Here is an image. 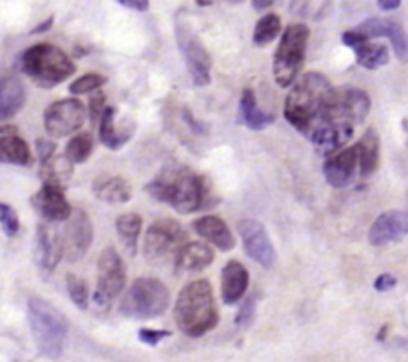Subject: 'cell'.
Wrapping results in <instances>:
<instances>
[{"mask_svg": "<svg viewBox=\"0 0 408 362\" xmlns=\"http://www.w3.org/2000/svg\"><path fill=\"white\" fill-rule=\"evenodd\" d=\"M146 194L159 202H166L181 214H190L200 209H213L216 198H210L208 180L186 166H166L146 187Z\"/></svg>", "mask_w": 408, "mask_h": 362, "instance_id": "6da1fadb", "label": "cell"}, {"mask_svg": "<svg viewBox=\"0 0 408 362\" xmlns=\"http://www.w3.org/2000/svg\"><path fill=\"white\" fill-rule=\"evenodd\" d=\"M174 320L183 334L200 339L218 324V308L208 280H193L178 292L174 302Z\"/></svg>", "mask_w": 408, "mask_h": 362, "instance_id": "7a4b0ae2", "label": "cell"}, {"mask_svg": "<svg viewBox=\"0 0 408 362\" xmlns=\"http://www.w3.org/2000/svg\"><path fill=\"white\" fill-rule=\"evenodd\" d=\"M333 84L321 72H306L299 78L284 100V119L306 136L314 121L321 116L326 100L333 94Z\"/></svg>", "mask_w": 408, "mask_h": 362, "instance_id": "3957f363", "label": "cell"}, {"mask_svg": "<svg viewBox=\"0 0 408 362\" xmlns=\"http://www.w3.org/2000/svg\"><path fill=\"white\" fill-rule=\"evenodd\" d=\"M21 70L41 88H53L76 72V65L54 44H34L21 56Z\"/></svg>", "mask_w": 408, "mask_h": 362, "instance_id": "277c9868", "label": "cell"}, {"mask_svg": "<svg viewBox=\"0 0 408 362\" xmlns=\"http://www.w3.org/2000/svg\"><path fill=\"white\" fill-rule=\"evenodd\" d=\"M28 322L38 351L48 358H58L65 351L68 322L60 310L43 298H28Z\"/></svg>", "mask_w": 408, "mask_h": 362, "instance_id": "5b68a950", "label": "cell"}, {"mask_svg": "<svg viewBox=\"0 0 408 362\" xmlns=\"http://www.w3.org/2000/svg\"><path fill=\"white\" fill-rule=\"evenodd\" d=\"M368 110H370V99L365 90H360V88H334L331 99L324 104L321 116L314 121L311 128L331 126V128L355 131L356 124L365 122V119L368 116Z\"/></svg>", "mask_w": 408, "mask_h": 362, "instance_id": "8992f818", "label": "cell"}, {"mask_svg": "<svg viewBox=\"0 0 408 362\" xmlns=\"http://www.w3.org/2000/svg\"><path fill=\"white\" fill-rule=\"evenodd\" d=\"M168 302L171 295L164 283H161L159 278L142 276L129 286V290L120 300L119 310L127 319L151 320L161 317L168 308Z\"/></svg>", "mask_w": 408, "mask_h": 362, "instance_id": "52a82bcc", "label": "cell"}, {"mask_svg": "<svg viewBox=\"0 0 408 362\" xmlns=\"http://www.w3.org/2000/svg\"><path fill=\"white\" fill-rule=\"evenodd\" d=\"M308 36H311L308 26L301 22L284 28L277 55H274V68H272L279 87H290L299 78V72L304 65V56H306Z\"/></svg>", "mask_w": 408, "mask_h": 362, "instance_id": "ba28073f", "label": "cell"}, {"mask_svg": "<svg viewBox=\"0 0 408 362\" xmlns=\"http://www.w3.org/2000/svg\"><path fill=\"white\" fill-rule=\"evenodd\" d=\"M174 33H176L178 50L183 55L190 77H193V82L196 87H206L210 82L213 56L204 48L198 34L194 33L190 18L186 16V12L183 9L174 14Z\"/></svg>", "mask_w": 408, "mask_h": 362, "instance_id": "9c48e42d", "label": "cell"}, {"mask_svg": "<svg viewBox=\"0 0 408 362\" xmlns=\"http://www.w3.org/2000/svg\"><path fill=\"white\" fill-rule=\"evenodd\" d=\"M186 244V232L184 229L171 219L156 220L146 231L142 242V254L151 264H168L176 260V254Z\"/></svg>", "mask_w": 408, "mask_h": 362, "instance_id": "30bf717a", "label": "cell"}, {"mask_svg": "<svg viewBox=\"0 0 408 362\" xmlns=\"http://www.w3.org/2000/svg\"><path fill=\"white\" fill-rule=\"evenodd\" d=\"M127 286V273H124V263L117 253V248L108 246L102 251L98 258V280L97 292H95V302L104 307L110 300L119 297Z\"/></svg>", "mask_w": 408, "mask_h": 362, "instance_id": "8fae6325", "label": "cell"}, {"mask_svg": "<svg viewBox=\"0 0 408 362\" xmlns=\"http://www.w3.org/2000/svg\"><path fill=\"white\" fill-rule=\"evenodd\" d=\"M86 121L85 104L78 99H65L53 102L44 110V128L53 138H65L80 131Z\"/></svg>", "mask_w": 408, "mask_h": 362, "instance_id": "7c38bea8", "label": "cell"}, {"mask_svg": "<svg viewBox=\"0 0 408 362\" xmlns=\"http://www.w3.org/2000/svg\"><path fill=\"white\" fill-rule=\"evenodd\" d=\"M95 238V229L85 210H73L70 219L66 220L65 231L60 232V242H63V254L68 263L80 260Z\"/></svg>", "mask_w": 408, "mask_h": 362, "instance_id": "4fadbf2b", "label": "cell"}, {"mask_svg": "<svg viewBox=\"0 0 408 362\" xmlns=\"http://www.w3.org/2000/svg\"><path fill=\"white\" fill-rule=\"evenodd\" d=\"M238 234L242 238L247 254L264 268H272L277 264V251L269 238L267 229L258 220L245 219L238 222Z\"/></svg>", "mask_w": 408, "mask_h": 362, "instance_id": "5bb4252c", "label": "cell"}, {"mask_svg": "<svg viewBox=\"0 0 408 362\" xmlns=\"http://www.w3.org/2000/svg\"><path fill=\"white\" fill-rule=\"evenodd\" d=\"M136 131V122L130 116L124 119H117V109L114 106H107L102 119L98 122V136L100 143L104 144L110 150H119L124 144L132 138V134Z\"/></svg>", "mask_w": 408, "mask_h": 362, "instance_id": "9a60e30c", "label": "cell"}, {"mask_svg": "<svg viewBox=\"0 0 408 362\" xmlns=\"http://www.w3.org/2000/svg\"><path fill=\"white\" fill-rule=\"evenodd\" d=\"M408 234V210H388L375 220L368 231V241L375 246L400 241Z\"/></svg>", "mask_w": 408, "mask_h": 362, "instance_id": "2e32d148", "label": "cell"}, {"mask_svg": "<svg viewBox=\"0 0 408 362\" xmlns=\"http://www.w3.org/2000/svg\"><path fill=\"white\" fill-rule=\"evenodd\" d=\"M33 204L38 210V214L50 222H65L73 214V207L66 200L65 190L53 185H44L33 197Z\"/></svg>", "mask_w": 408, "mask_h": 362, "instance_id": "e0dca14e", "label": "cell"}, {"mask_svg": "<svg viewBox=\"0 0 408 362\" xmlns=\"http://www.w3.org/2000/svg\"><path fill=\"white\" fill-rule=\"evenodd\" d=\"M356 166H358V153H356V146L350 148H343L340 153L333 154L326 158L324 163V176H326V182L333 188H344L353 182L356 172Z\"/></svg>", "mask_w": 408, "mask_h": 362, "instance_id": "ac0fdd59", "label": "cell"}, {"mask_svg": "<svg viewBox=\"0 0 408 362\" xmlns=\"http://www.w3.org/2000/svg\"><path fill=\"white\" fill-rule=\"evenodd\" d=\"M193 229L200 238H204L206 242H210V244L216 246L218 251H225L226 253V251H232V248L237 246L235 234L230 232V229H228V224H226L225 220L218 219V216L208 214V216L194 220Z\"/></svg>", "mask_w": 408, "mask_h": 362, "instance_id": "d6986e66", "label": "cell"}, {"mask_svg": "<svg viewBox=\"0 0 408 362\" xmlns=\"http://www.w3.org/2000/svg\"><path fill=\"white\" fill-rule=\"evenodd\" d=\"M248 288V270L247 266L238 260H228L220 275V292L222 302L232 307L240 298L245 297Z\"/></svg>", "mask_w": 408, "mask_h": 362, "instance_id": "ffe728a7", "label": "cell"}, {"mask_svg": "<svg viewBox=\"0 0 408 362\" xmlns=\"http://www.w3.org/2000/svg\"><path fill=\"white\" fill-rule=\"evenodd\" d=\"M36 253H38V264L44 270L53 273L56 264L63 258V242L60 234L48 224H41L36 232Z\"/></svg>", "mask_w": 408, "mask_h": 362, "instance_id": "44dd1931", "label": "cell"}, {"mask_svg": "<svg viewBox=\"0 0 408 362\" xmlns=\"http://www.w3.org/2000/svg\"><path fill=\"white\" fill-rule=\"evenodd\" d=\"M215 263V253L204 242H186L176 254L174 268L183 273H200Z\"/></svg>", "mask_w": 408, "mask_h": 362, "instance_id": "7402d4cb", "label": "cell"}, {"mask_svg": "<svg viewBox=\"0 0 408 362\" xmlns=\"http://www.w3.org/2000/svg\"><path fill=\"white\" fill-rule=\"evenodd\" d=\"M26 102V88L18 78H0V122L9 121Z\"/></svg>", "mask_w": 408, "mask_h": 362, "instance_id": "603a6c76", "label": "cell"}, {"mask_svg": "<svg viewBox=\"0 0 408 362\" xmlns=\"http://www.w3.org/2000/svg\"><path fill=\"white\" fill-rule=\"evenodd\" d=\"M92 192L98 200L108 204H124L132 198V187L122 176H98L92 185Z\"/></svg>", "mask_w": 408, "mask_h": 362, "instance_id": "cb8c5ba5", "label": "cell"}, {"mask_svg": "<svg viewBox=\"0 0 408 362\" xmlns=\"http://www.w3.org/2000/svg\"><path fill=\"white\" fill-rule=\"evenodd\" d=\"M238 121L245 122L250 131H264L269 124L274 122V114L269 112H262L257 106V99H254V92L247 88L240 97V106H238Z\"/></svg>", "mask_w": 408, "mask_h": 362, "instance_id": "d4e9b609", "label": "cell"}, {"mask_svg": "<svg viewBox=\"0 0 408 362\" xmlns=\"http://www.w3.org/2000/svg\"><path fill=\"white\" fill-rule=\"evenodd\" d=\"M356 153H358V168L360 175L370 176L378 168L380 160V141L375 128H368L365 136L360 138V143L356 144Z\"/></svg>", "mask_w": 408, "mask_h": 362, "instance_id": "484cf974", "label": "cell"}, {"mask_svg": "<svg viewBox=\"0 0 408 362\" xmlns=\"http://www.w3.org/2000/svg\"><path fill=\"white\" fill-rule=\"evenodd\" d=\"M0 163L4 165L28 166L33 163V154L28 144L16 134H4L0 136Z\"/></svg>", "mask_w": 408, "mask_h": 362, "instance_id": "4316f807", "label": "cell"}, {"mask_svg": "<svg viewBox=\"0 0 408 362\" xmlns=\"http://www.w3.org/2000/svg\"><path fill=\"white\" fill-rule=\"evenodd\" d=\"M140 231H142V219H140L136 212H127V214H120L119 219H117V232H119L124 248L130 254H136Z\"/></svg>", "mask_w": 408, "mask_h": 362, "instance_id": "83f0119b", "label": "cell"}, {"mask_svg": "<svg viewBox=\"0 0 408 362\" xmlns=\"http://www.w3.org/2000/svg\"><path fill=\"white\" fill-rule=\"evenodd\" d=\"M73 175V165L66 160L65 156H50L46 163L41 165V176H43L44 185H53V187L65 188L66 180Z\"/></svg>", "mask_w": 408, "mask_h": 362, "instance_id": "f1b7e54d", "label": "cell"}, {"mask_svg": "<svg viewBox=\"0 0 408 362\" xmlns=\"http://www.w3.org/2000/svg\"><path fill=\"white\" fill-rule=\"evenodd\" d=\"M353 50H355L358 65L363 66V68H368V70H376L380 66L388 65V58H390L388 48L385 44L365 43L353 48Z\"/></svg>", "mask_w": 408, "mask_h": 362, "instance_id": "f546056e", "label": "cell"}, {"mask_svg": "<svg viewBox=\"0 0 408 362\" xmlns=\"http://www.w3.org/2000/svg\"><path fill=\"white\" fill-rule=\"evenodd\" d=\"M95 148V138L90 132H80L73 136L65 148V158L70 165H82L88 160V156L92 154Z\"/></svg>", "mask_w": 408, "mask_h": 362, "instance_id": "4dcf8cb0", "label": "cell"}, {"mask_svg": "<svg viewBox=\"0 0 408 362\" xmlns=\"http://www.w3.org/2000/svg\"><path fill=\"white\" fill-rule=\"evenodd\" d=\"M282 31V22L277 14H264L260 21L257 22L254 26V34H252V40L258 46H264V44H270Z\"/></svg>", "mask_w": 408, "mask_h": 362, "instance_id": "1f68e13d", "label": "cell"}, {"mask_svg": "<svg viewBox=\"0 0 408 362\" xmlns=\"http://www.w3.org/2000/svg\"><path fill=\"white\" fill-rule=\"evenodd\" d=\"M66 288H68V297L75 302L76 307L80 310H86L88 308V302H90V292H88V285H86L85 278L76 275L66 276Z\"/></svg>", "mask_w": 408, "mask_h": 362, "instance_id": "d6a6232c", "label": "cell"}, {"mask_svg": "<svg viewBox=\"0 0 408 362\" xmlns=\"http://www.w3.org/2000/svg\"><path fill=\"white\" fill-rule=\"evenodd\" d=\"M387 38L394 48V55L400 62H408V34L402 31V26L397 22H388Z\"/></svg>", "mask_w": 408, "mask_h": 362, "instance_id": "836d02e7", "label": "cell"}, {"mask_svg": "<svg viewBox=\"0 0 408 362\" xmlns=\"http://www.w3.org/2000/svg\"><path fill=\"white\" fill-rule=\"evenodd\" d=\"M107 77L98 75V72H88L85 77L76 78L75 82L68 87L70 94H88V92H97L98 88H102L107 84Z\"/></svg>", "mask_w": 408, "mask_h": 362, "instance_id": "e575fe53", "label": "cell"}, {"mask_svg": "<svg viewBox=\"0 0 408 362\" xmlns=\"http://www.w3.org/2000/svg\"><path fill=\"white\" fill-rule=\"evenodd\" d=\"M0 224H2V231L6 236H14L18 229H21V220H18V214H16V210L9 207V204H4V202H0Z\"/></svg>", "mask_w": 408, "mask_h": 362, "instance_id": "d590c367", "label": "cell"}, {"mask_svg": "<svg viewBox=\"0 0 408 362\" xmlns=\"http://www.w3.org/2000/svg\"><path fill=\"white\" fill-rule=\"evenodd\" d=\"M88 109H90V122H92V124H98L100 119H102V114H104V110H107V99H104V94H102V92L92 94Z\"/></svg>", "mask_w": 408, "mask_h": 362, "instance_id": "8d00e7d4", "label": "cell"}, {"mask_svg": "<svg viewBox=\"0 0 408 362\" xmlns=\"http://www.w3.org/2000/svg\"><path fill=\"white\" fill-rule=\"evenodd\" d=\"M254 307H257V300L252 297H248L245 302H242V307H240V312H238L237 317V322L238 327H242V329H247L248 324L252 322V319H254Z\"/></svg>", "mask_w": 408, "mask_h": 362, "instance_id": "74e56055", "label": "cell"}, {"mask_svg": "<svg viewBox=\"0 0 408 362\" xmlns=\"http://www.w3.org/2000/svg\"><path fill=\"white\" fill-rule=\"evenodd\" d=\"M168 336H171L168 330H152V329L139 330V341L144 342V344H149V346H156L159 342L164 341V339H168Z\"/></svg>", "mask_w": 408, "mask_h": 362, "instance_id": "f35d334b", "label": "cell"}, {"mask_svg": "<svg viewBox=\"0 0 408 362\" xmlns=\"http://www.w3.org/2000/svg\"><path fill=\"white\" fill-rule=\"evenodd\" d=\"M343 43L348 46V48H356V46H360V44L368 43V38H365L363 34L358 33V31H346L343 34Z\"/></svg>", "mask_w": 408, "mask_h": 362, "instance_id": "ab89813d", "label": "cell"}, {"mask_svg": "<svg viewBox=\"0 0 408 362\" xmlns=\"http://www.w3.org/2000/svg\"><path fill=\"white\" fill-rule=\"evenodd\" d=\"M36 148H38V156H41V165L43 163H46L50 156H54V153H56V146H54V143H48V141H38L36 143Z\"/></svg>", "mask_w": 408, "mask_h": 362, "instance_id": "60d3db41", "label": "cell"}, {"mask_svg": "<svg viewBox=\"0 0 408 362\" xmlns=\"http://www.w3.org/2000/svg\"><path fill=\"white\" fill-rule=\"evenodd\" d=\"M397 286V278L392 275H380L375 280V288L378 292H387L390 288H394Z\"/></svg>", "mask_w": 408, "mask_h": 362, "instance_id": "b9f144b4", "label": "cell"}, {"mask_svg": "<svg viewBox=\"0 0 408 362\" xmlns=\"http://www.w3.org/2000/svg\"><path fill=\"white\" fill-rule=\"evenodd\" d=\"M119 4L122 9H130L136 12H146L151 9V2H146V0H120Z\"/></svg>", "mask_w": 408, "mask_h": 362, "instance_id": "7bdbcfd3", "label": "cell"}, {"mask_svg": "<svg viewBox=\"0 0 408 362\" xmlns=\"http://www.w3.org/2000/svg\"><path fill=\"white\" fill-rule=\"evenodd\" d=\"M378 9L380 11H397V9H400V2L398 0H382V2H378Z\"/></svg>", "mask_w": 408, "mask_h": 362, "instance_id": "ee69618b", "label": "cell"}, {"mask_svg": "<svg viewBox=\"0 0 408 362\" xmlns=\"http://www.w3.org/2000/svg\"><path fill=\"white\" fill-rule=\"evenodd\" d=\"M53 18H48V21L46 22H43V24H38V26H36V28H34L33 31V34H41V33H46V31H48V28H50V26H53Z\"/></svg>", "mask_w": 408, "mask_h": 362, "instance_id": "f6af8a7d", "label": "cell"}, {"mask_svg": "<svg viewBox=\"0 0 408 362\" xmlns=\"http://www.w3.org/2000/svg\"><path fill=\"white\" fill-rule=\"evenodd\" d=\"M270 6H272V2H252V9H257V11H269Z\"/></svg>", "mask_w": 408, "mask_h": 362, "instance_id": "bcb514c9", "label": "cell"}]
</instances>
